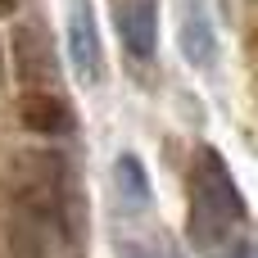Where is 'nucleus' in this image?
I'll use <instances>...</instances> for the list:
<instances>
[{"label":"nucleus","instance_id":"1","mask_svg":"<svg viewBox=\"0 0 258 258\" xmlns=\"http://www.w3.org/2000/svg\"><path fill=\"white\" fill-rule=\"evenodd\" d=\"M18 204H23V213L36 227H50L59 236H73L77 231V218H82V200H77L68 159L54 154V150L18 154Z\"/></svg>","mask_w":258,"mask_h":258},{"label":"nucleus","instance_id":"2","mask_svg":"<svg viewBox=\"0 0 258 258\" xmlns=\"http://www.w3.org/2000/svg\"><path fill=\"white\" fill-rule=\"evenodd\" d=\"M245 222V195L227 168V159L204 145L195 168H190V213H186V231L195 245H218L227 240V231H236Z\"/></svg>","mask_w":258,"mask_h":258},{"label":"nucleus","instance_id":"3","mask_svg":"<svg viewBox=\"0 0 258 258\" xmlns=\"http://www.w3.org/2000/svg\"><path fill=\"white\" fill-rule=\"evenodd\" d=\"M63 41H68L73 77H77L82 86H95V82L104 77V45H100V23H95V5H91V0H68Z\"/></svg>","mask_w":258,"mask_h":258},{"label":"nucleus","instance_id":"4","mask_svg":"<svg viewBox=\"0 0 258 258\" xmlns=\"http://www.w3.org/2000/svg\"><path fill=\"white\" fill-rule=\"evenodd\" d=\"M14 73L23 82V91H54L59 59H54V45H50L45 27H36V23L14 27Z\"/></svg>","mask_w":258,"mask_h":258},{"label":"nucleus","instance_id":"5","mask_svg":"<svg viewBox=\"0 0 258 258\" xmlns=\"http://www.w3.org/2000/svg\"><path fill=\"white\" fill-rule=\"evenodd\" d=\"M118 41L132 59H154L159 50V0H113Z\"/></svg>","mask_w":258,"mask_h":258},{"label":"nucleus","instance_id":"6","mask_svg":"<svg viewBox=\"0 0 258 258\" xmlns=\"http://www.w3.org/2000/svg\"><path fill=\"white\" fill-rule=\"evenodd\" d=\"M177 45H181V59H186V63H195V68H209V63L218 59V32H213L209 0H181Z\"/></svg>","mask_w":258,"mask_h":258},{"label":"nucleus","instance_id":"7","mask_svg":"<svg viewBox=\"0 0 258 258\" xmlns=\"http://www.w3.org/2000/svg\"><path fill=\"white\" fill-rule=\"evenodd\" d=\"M18 118H23V127L36 132V136H63L68 122H73V118H68V104L59 100V91H23Z\"/></svg>","mask_w":258,"mask_h":258},{"label":"nucleus","instance_id":"8","mask_svg":"<svg viewBox=\"0 0 258 258\" xmlns=\"http://www.w3.org/2000/svg\"><path fill=\"white\" fill-rule=\"evenodd\" d=\"M113 190H118V204L127 213H145L154 190H150V172L136 154H118L113 159Z\"/></svg>","mask_w":258,"mask_h":258},{"label":"nucleus","instance_id":"9","mask_svg":"<svg viewBox=\"0 0 258 258\" xmlns=\"http://www.w3.org/2000/svg\"><path fill=\"white\" fill-rule=\"evenodd\" d=\"M222 258H254V240H236V245H231Z\"/></svg>","mask_w":258,"mask_h":258},{"label":"nucleus","instance_id":"10","mask_svg":"<svg viewBox=\"0 0 258 258\" xmlns=\"http://www.w3.org/2000/svg\"><path fill=\"white\" fill-rule=\"evenodd\" d=\"M118 258H159V254H154V249H141V245H122Z\"/></svg>","mask_w":258,"mask_h":258},{"label":"nucleus","instance_id":"11","mask_svg":"<svg viewBox=\"0 0 258 258\" xmlns=\"http://www.w3.org/2000/svg\"><path fill=\"white\" fill-rule=\"evenodd\" d=\"M14 9H18V0H0V18H9Z\"/></svg>","mask_w":258,"mask_h":258},{"label":"nucleus","instance_id":"12","mask_svg":"<svg viewBox=\"0 0 258 258\" xmlns=\"http://www.w3.org/2000/svg\"><path fill=\"white\" fill-rule=\"evenodd\" d=\"M163 258H186V254H177V249H168V254H163Z\"/></svg>","mask_w":258,"mask_h":258},{"label":"nucleus","instance_id":"13","mask_svg":"<svg viewBox=\"0 0 258 258\" xmlns=\"http://www.w3.org/2000/svg\"><path fill=\"white\" fill-rule=\"evenodd\" d=\"M0 77H5V54H0Z\"/></svg>","mask_w":258,"mask_h":258}]
</instances>
